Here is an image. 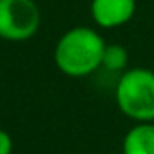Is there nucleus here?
Returning a JSON list of instances; mask_svg holds the SVG:
<instances>
[{
	"instance_id": "nucleus-1",
	"label": "nucleus",
	"mask_w": 154,
	"mask_h": 154,
	"mask_svg": "<svg viewBox=\"0 0 154 154\" xmlns=\"http://www.w3.org/2000/svg\"><path fill=\"white\" fill-rule=\"evenodd\" d=\"M103 36L87 26H76L65 31L54 45V63L60 72L71 78H84L102 67L105 51Z\"/></svg>"
},
{
	"instance_id": "nucleus-2",
	"label": "nucleus",
	"mask_w": 154,
	"mask_h": 154,
	"mask_svg": "<svg viewBox=\"0 0 154 154\" xmlns=\"http://www.w3.org/2000/svg\"><path fill=\"white\" fill-rule=\"evenodd\" d=\"M116 105L134 123L154 122V71L132 67L122 72L114 91Z\"/></svg>"
},
{
	"instance_id": "nucleus-3",
	"label": "nucleus",
	"mask_w": 154,
	"mask_h": 154,
	"mask_svg": "<svg viewBox=\"0 0 154 154\" xmlns=\"http://www.w3.org/2000/svg\"><path fill=\"white\" fill-rule=\"evenodd\" d=\"M42 22V13L35 0H0V38L8 42H26L33 38Z\"/></svg>"
},
{
	"instance_id": "nucleus-4",
	"label": "nucleus",
	"mask_w": 154,
	"mask_h": 154,
	"mask_svg": "<svg viewBox=\"0 0 154 154\" xmlns=\"http://www.w3.org/2000/svg\"><path fill=\"white\" fill-rule=\"evenodd\" d=\"M91 17L102 29H116L132 20L136 0H91Z\"/></svg>"
},
{
	"instance_id": "nucleus-5",
	"label": "nucleus",
	"mask_w": 154,
	"mask_h": 154,
	"mask_svg": "<svg viewBox=\"0 0 154 154\" xmlns=\"http://www.w3.org/2000/svg\"><path fill=\"white\" fill-rule=\"evenodd\" d=\"M123 154H154V122L132 125L122 141Z\"/></svg>"
},
{
	"instance_id": "nucleus-6",
	"label": "nucleus",
	"mask_w": 154,
	"mask_h": 154,
	"mask_svg": "<svg viewBox=\"0 0 154 154\" xmlns=\"http://www.w3.org/2000/svg\"><path fill=\"white\" fill-rule=\"evenodd\" d=\"M129 63V53L120 44H107L102 58V67L111 72H123L127 71Z\"/></svg>"
},
{
	"instance_id": "nucleus-7",
	"label": "nucleus",
	"mask_w": 154,
	"mask_h": 154,
	"mask_svg": "<svg viewBox=\"0 0 154 154\" xmlns=\"http://www.w3.org/2000/svg\"><path fill=\"white\" fill-rule=\"evenodd\" d=\"M13 152V138L8 131L0 127V154H11Z\"/></svg>"
}]
</instances>
